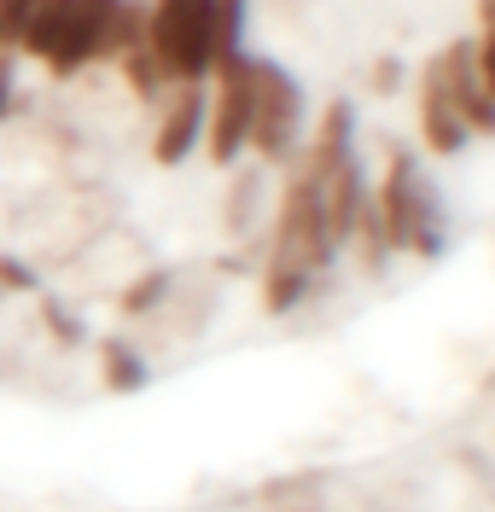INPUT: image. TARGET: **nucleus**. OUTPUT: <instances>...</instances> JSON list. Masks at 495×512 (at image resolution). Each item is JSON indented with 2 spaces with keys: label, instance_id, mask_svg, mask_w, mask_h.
I'll return each instance as SVG.
<instances>
[{
  "label": "nucleus",
  "instance_id": "1",
  "mask_svg": "<svg viewBox=\"0 0 495 512\" xmlns=\"http://www.w3.org/2000/svg\"><path fill=\"white\" fill-rule=\"evenodd\" d=\"M210 18H216V0H152L146 6V47H152L169 88L175 82H204L216 70Z\"/></svg>",
  "mask_w": 495,
  "mask_h": 512
},
{
  "label": "nucleus",
  "instance_id": "2",
  "mask_svg": "<svg viewBox=\"0 0 495 512\" xmlns=\"http://www.w3.org/2000/svg\"><path fill=\"white\" fill-rule=\"evenodd\" d=\"M373 216H379V233H385V251H437V204H431V187L420 181V163L408 152H391V169L385 181L373 187Z\"/></svg>",
  "mask_w": 495,
  "mask_h": 512
},
{
  "label": "nucleus",
  "instance_id": "3",
  "mask_svg": "<svg viewBox=\"0 0 495 512\" xmlns=\"http://www.w3.org/2000/svg\"><path fill=\"white\" fill-rule=\"evenodd\" d=\"M303 134V88L274 59H251V146L268 163H286Z\"/></svg>",
  "mask_w": 495,
  "mask_h": 512
},
{
  "label": "nucleus",
  "instance_id": "4",
  "mask_svg": "<svg viewBox=\"0 0 495 512\" xmlns=\"http://www.w3.org/2000/svg\"><path fill=\"white\" fill-rule=\"evenodd\" d=\"M216 94L204 111V152L216 169H233L239 152L251 146V53H233L216 70Z\"/></svg>",
  "mask_w": 495,
  "mask_h": 512
},
{
  "label": "nucleus",
  "instance_id": "5",
  "mask_svg": "<svg viewBox=\"0 0 495 512\" xmlns=\"http://www.w3.org/2000/svg\"><path fill=\"white\" fill-rule=\"evenodd\" d=\"M204 111H210V94L204 82H175L169 99H158V128H152V163L164 169H181L204 146Z\"/></svg>",
  "mask_w": 495,
  "mask_h": 512
},
{
  "label": "nucleus",
  "instance_id": "6",
  "mask_svg": "<svg viewBox=\"0 0 495 512\" xmlns=\"http://www.w3.org/2000/svg\"><path fill=\"white\" fill-rule=\"evenodd\" d=\"M437 76H443V94L455 105V117L466 123V134H495V99L478 82V47L472 41H449L437 53Z\"/></svg>",
  "mask_w": 495,
  "mask_h": 512
},
{
  "label": "nucleus",
  "instance_id": "7",
  "mask_svg": "<svg viewBox=\"0 0 495 512\" xmlns=\"http://www.w3.org/2000/svg\"><path fill=\"white\" fill-rule=\"evenodd\" d=\"M111 12H117V0H76V6H70L65 35H59V47L47 53L53 82L82 76V70H88V64L105 53V24H111Z\"/></svg>",
  "mask_w": 495,
  "mask_h": 512
},
{
  "label": "nucleus",
  "instance_id": "8",
  "mask_svg": "<svg viewBox=\"0 0 495 512\" xmlns=\"http://www.w3.org/2000/svg\"><path fill=\"white\" fill-rule=\"evenodd\" d=\"M420 140H426V152H437V158H455V152H466V123L455 117V105H449V94H443V76H437V59L420 70Z\"/></svg>",
  "mask_w": 495,
  "mask_h": 512
},
{
  "label": "nucleus",
  "instance_id": "9",
  "mask_svg": "<svg viewBox=\"0 0 495 512\" xmlns=\"http://www.w3.org/2000/svg\"><path fill=\"white\" fill-rule=\"evenodd\" d=\"M94 373H99L105 396H134V390L152 384V361H146V350L134 344L129 332H111V338L94 344Z\"/></svg>",
  "mask_w": 495,
  "mask_h": 512
},
{
  "label": "nucleus",
  "instance_id": "10",
  "mask_svg": "<svg viewBox=\"0 0 495 512\" xmlns=\"http://www.w3.org/2000/svg\"><path fill=\"white\" fill-rule=\"evenodd\" d=\"M175 280H181V268H164V262H146L140 274H129L123 286L111 291V309H117V320L123 326H140V320H152L158 309L169 303V291H175Z\"/></svg>",
  "mask_w": 495,
  "mask_h": 512
},
{
  "label": "nucleus",
  "instance_id": "11",
  "mask_svg": "<svg viewBox=\"0 0 495 512\" xmlns=\"http://www.w3.org/2000/svg\"><path fill=\"white\" fill-rule=\"evenodd\" d=\"M35 326L47 332V350L53 355L88 350V326H82V315L70 309L65 297H53V291H35Z\"/></svg>",
  "mask_w": 495,
  "mask_h": 512
},
{
  "label": "nucleus",
  "instance_id": "12",
  "mask_svg": "<svg viewBox=\"0 0 495 512\" xmlns=\"http://www.w3.org/2000/svg\"><path fill=\"white\" fill-rule=\"evenodd\" d=\"M263 187H268L263 163H257V169H239V175H233L228 204H222V227H228L233 239H245L251 227L263 222Z\"/></svg>",
  "mask_w": 495,
  "mask_h": 512
},
{
  "label": "nucleus",
  "instance_id": "13",
  "mask_svg": "<svg viewBox=\"0 0 495 512\" xmlns=\"http://www.w3.org/2000/svg\"><path fill=\"white\" fill-rule=\"evenodd\" d=\"M70 6H76V0H41V6L30 12V24L18 30V41H12V47H18L24 59H41V64H47V53H53V47H59V35H65Z\"/></svg>",
  "mask_w": 495,
  "mask_h": 512
},
{
  "label": "nucleus",
  "instance_id": "14",
  "mask_svg": "<svg viewBox=\"0 0 495 512\" xmlns=\"http://www.w3.org/2000/svg\"><path fill=\"white\" fill-rule=\"evenodd\" d=\"M134 47H146V0H117V12H111V24H105V53L99 59H123Z\"/></svg>",
  "mask_w": 495,
  "mask_h": 512
},
{
  "label": "nucleus",
  "instance_id": "15",
  "mask_svg": "<svg viewBox=\"0 0 495 512\" xmlns=\"http://www.w3.org/2000/svg\"><path fill=\"white\" fill-rule=\"evenodd\" d=\"M117 76H123V88H129L140 105H158L164 99V70H158V59H152V47H134V53H123L117 59Z\"/></svg>",
  "mask_w": 495,
  "mask_h": 512
},
{
  "label": "nucleus",
  "instance_id": "16",
  "mask_svg": "<svg viewBox=\"0 0 495 512\" xmlns=\"http://www.w3.org/2000/svg\"><path fill=\"white\" fill-rule=\"evenodd\" d=\"M239 35H245V0H216V18H210V53H216V64L245 53Z\"/></svg>",
  "mask_w": 495,
  "mask_h": 512
},
{
  "label": "nucleus",
  "instance_id": "17",
  "mask_svg": "<svg viewBox=\"0 0 495 512\" xmlns=\"http://www.w3.org/2000/svg\"><path fill=\"white\" fill-rule=\"evenodd\" d=\"M35 291H47L41 286V268L18 251H0V297H35Z\"/></svg>",
  "mask_w": 495,
  "mask_h": 512
},
{
  "label": "nucleus",
  "instance_id": "18",
  "mask_svg": "<svg viewBox=\"0 0 495 512\" xmlns=\"http://www.w3.org/2000/svg\"><path fill=\"white\" fill-rule=\"evenodd\" d=\"M35 6H41V0H0V47H12V41H18V30L30 24Z\"/></svg>",
  "mask_w": 495,
  "mask_h": 512
},
{
  "label": "nucleus",
  "instance_id": "19",
  "mask_svg": "<svg viewBox=\"0 0 495 512\" xmlns=\"http://www.w3.org/2000/svg\"><path fill=\"white\" fill-rule=\"evenodd\" d=\"M478 82H484V94L495 99V35L478 41Z\"/></svg>",
  "mask_w": 495,
  "mask_h": 512
},
{
  "label": "nucleus",
  "instance_id": "20",
  "mask_svg": "<svg viewBox=\"0 0 495 512\" xmlns=\"http://www.w3.org/2000/svg\"><path fill=\"white\" fill-rule=\"evenodd\" d=\"M396 88H402V64L379 59V64H373V94H396Z\"/></svg>",
  "mask_w": 495,
  "mask_h": 512
},
{
  "label": "nucleus",
  "instance_id": "21",
  "mask_svg": "<svg viewBox=\"0 0 495 512\" xmlns=\"http://www.w3.org/2000/svg\"><path fill=\"white\" fill-rule=\"evenodd\" d=\"M12 94H18V76H12V59L0 53V117H12Z\"/></svg>",
  "mask_w": 495,
  "mask_h": 512
},
{
  "label": "nucleus",
  "instance_id": "22",
  "mask_svg": "<svg viewBox=\"0 0 495 512\" xmlns=\"http://www.w3.org/2000/svg\"><path fill=\"white\" fill-rule=\"evenodd\" d=\"M478 18H484V35H495V0H478Z\"/></svg>",
  "mask_w": 495,
  "mask_h": 512
}]
</instances>
